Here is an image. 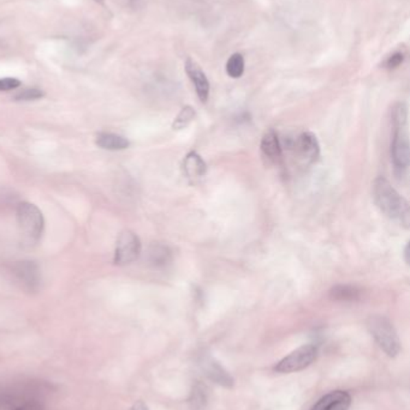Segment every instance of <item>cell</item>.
Instances as JSON below:
<instances>
[{
	"instance_id": "1",
	"label": "cell",
	"mask_w": 410,
	"mask_h": 410,
	"mask_svg": "<svg viewBox=\"0 0 410 410\" xmlns=\"http://www.w3.org/2000/svg\"><path fill=\"white\" fill-rule=\"evenodd\" d=\"M373 198L381 213L391 220H400L405 227L409 226V204L396 188L383 177L373 183Z\"/></svg>"
},
{
	"instance_id": "2",
	"label": "cell",
	"mask_w": 410,
	"mask_h": 410,
	"mask_svg": "<svg viewBox=\"0 0 410 410\" xmlns=\"http://www.w3.org/2000/svg\"><path fill=\"white\" fill-rule=\"evenodd\" d=\"M367 328L387 357H396L400 354V337L389 319L384 316H371L367 320Z\"/></svg>"
},
{
	"instance_id": "3",
	"label": "cell",
	"mask_w": 410,
	"mask_h": 410,
	"mask_svg": "<svg viewBox=\"0 0 410 410\" xmlns=\"http://www.w3.org/2000/svg\"><path fill=\"white\" fill-rule=\"evenodd\" d=\"M16 218L22 235L28 242H38L45 228L44 215L40 209L32 203L22 202L16 210Z\"/></svg>"
},
{
	"instance_id": "4",
	"label": "cell",
	"mask_w": 410,
	"mask_h": 410,
	"mask_svg": "<svg viewBox=\"0 0 410 410\" xmlns=\"http://www.w3.org/2000/svg\"><path fill=\"white\" fill-rule=\"evenodd\" d=\"M317 357V348L314 344H306L290 353L274 367L278 373H293L302 371L311 366Z\"/></svg>"
},
{
	"instance_id": "5",
	"label": "cell",
	"mask_w": 410,
	"mask_h": 410,
	"mask_svg": "<svg viewBox=\"0 0 410 410\" xmlns=\"http://www.w3.org/2000/svg\"><path fill=\"white\" fill-rule=\"evenodd\" d=\"M140 253H141L140 238L132 231H124L121 233L116 242L114 258H113L114 264L119 266H129L136 261L140 257Z\"/></svg>"
},
{
	"instance_id": "6",
	"label": "cell",
	"mask_w": 410,
	"mask_h": 410,
	"mask_svg": "<svg viewBox=\"0 0 410 410\" xmlns=\"http://www.w3.org/2000/svg\"><path fill=\"white\" fill-rule=\"evenodd\" d=\"M11 275L22 290L29 293L39 290L41 285V271L35 261H16L15 264L11 266Z\"/></svg>"
},
{
	"instance_id": "7",
	"label": "cell",
	"mask_w": 410,
	"mask_h": 410,
	"mask_svg": "<svg viewBox=\"0 0 410 410\" xmlns=\"http://www.w3.org/2000/svg\"><path fill=\"white\" fill-rule=\"evenodd\" d=\"M36 392H39V389L32 384L0 387V409H14L27 400H38L35 397Z\"/></svg>"
},
{
	"instance_id": "8",
	"label": "cell",
	"mask_w": 410,
	"mask_h": 410,
	"mask_svg": "<svg viewBox=\"0 0 410 410\" xmlns=\"http://www.w3.org/2000/svg\"><path fill=\"white\" fill-rule=\"evenodd\" d=\"M391 157H392V162L395 164L396 169L403 170L409 166V140L403 132V127L395 129L394 131V137L391 142Z\"/></svg>"
},
{
	"instance_id": "9",
	"label": "cell",
	"mask_w": 410,
	"mask_h": 410,
	"mask_svg": "<svg viewBox=\"0 0 410 410\" xmlns=\"http://www.w3.org/2000/svg\"><path fill=\"white\" fill-rule=\"evenodd\" d=\"M200 367L204 374L215 384L226 387V389L234 386V378L231 376L229 372L225 370L224 367L220 365L219 362L210 355L201 357Z\"/></svg>"
},
{
	"instance_id": "10",
	"label": "cell",
	"mask_w": 410,
	"mask_h": 410,
	"mask_svg": "<svg viewBox=\"0 0 410 410\" xmlns=\"http://www.w3.org/2000/svg\"><path fill=\"white\" fill-rule=\"evenodd\" d=\"M186 73L194 84L197 97L202 102L207 101V99L210 97V82L204 70L193 59L188 58L186 62Z\"/></svg>"
},
{
	"instance_id": "11",
	"label": "cell",
	"mask_w": 410,
	"mask_h": 410,
	"mask_svg": "<svg viewBox=\"0 0 410 410\" xmlns=\"http://www.w3.org/2000/svg\"><path fill=\"white\" fill-rule=\"evenodd\" d=\"M352 405V397L347 391H333L322 397L311 410H348Z\"/></svg>"
},
{
	"instance_id": "12",
	"label": "cell",
	"mask_w": 410,
	"mask_h": 410,
	"mask_svg": "<svg viewBox=\"0 0 410 410\" xmlns=\"http://www.w3.org/2000/svg\"><path fill=\"white\" fill-rule=\"evenodd\" d=\"M296 148H298V155L309 164L317 161L320 154V145L317 142V136L312 132L301 133L296 142Z\"/></svg>"
},
{
	"instance_id": "13",
	"label": "cell",
	"mask_w": 410,
	"mask_h": 410,
	"mask_svg": "<svg viewBox=\"0 0 410 410\" xmlns=\"http://www.w3.org/2000/svg\"><path fill=\"white\" fill-rule=\"evenodd\" d=\"M260 148H261L263 154L269 159L277 161L282 157V145L279 142L278 135L274 129H269L265 132L261 138Z\"/></svg>"
},
{
	"instance_id": "14",
	"label": "cell",
	"mask_w": 410,
	"mask_h": 410,
	"mask_svg": "<svg viewBox=\"0 0 410 410\" xmlns=\"http://www.w3.org/2000/svg\"><path fill=\"white\" fill-rule=\"evenodd\" d=\"M95 143L99 148L104 150H110V151H118V150H124L129 148L130 142L121 135H116L112 132H101L97 136Z\"/></svg>"
},
{
	"instance_id": "15",
	"label": "cell",
	"mask_w": 410,
	"mask_h": 410,
	"mask_svg": "<svg viewBox=\"0 0 410 410\" xmlns=\"http://www.w3.org/2000/svg\"><path fill=\"white\" fill-rule=\"evenodd\" d=\"M147 259L153 268H164L171 261V251L162 244H153L147 252Z\"/></svg>"
},
{
	"instance_id": "16",
	"label": "cell",
	"mask_w": 410,
	"mask_h": 410,
	"mask_svg": "<svg viewBox=\"0 0 410 410\" xmlns=\"http://www.w3.org/2000/svg\"><path fill=\"white\" fill-rule=\"evenodd\" d=\"M183 168L189 178H201L205 175L207 166L200 155L191 151L183 161Z\"/></svg>"
},
{
	"instance_id": "17",
	"label": "cell",
	"mask_w": 410,
	"mask_h": 410,
	"mask_svg": "<svg viewBox=\"0 0 410 410\" xmlns=\"http://www.w3.org/2000/svg\"><path fill=\"white\" fill-rule=\"evenodd\" d=\"M360 295H361V290L355 285H337L330 290V298L335 301L352 303L360 299Z\"/></svg>"
},
{
	"instance_id": "18",
	"label": "cell",
	"mask_w": 410,
	"mask_h": 410,
	"mask_svg": "<svg viewBox=\"0 0 410 410\" xmlns=\"http://www.w3.org/2000/svg\"><path fill=\"white\" fill-rule=\"evenodd\" d=\"M228 76L231 78L242 77L244 73V58L241 53H234L230 57L225 66Z\"/></svg>"
},
{
	"instance_id": "19",
	"label": "cell",
	"mask_w": 410,
	"mask_h": 410,
	"mask_svg": "<svg viewBox=\"0 0 410 410\" xmlns=\"http://www.w3.org/2000/svg\"><path fill=\"white\" fill-rule=\"evenodd\" d=\"M205 386L195 384L191 391V405L194 410H205L207 405V394Z\"/></svg>"
},
{
	"instance_id": "20",
	"label": "cell",
	"mask_w": 410,
	"mask_h": 410,
	"mask_svg": "<svg viewBox=\"0 0 410 410\" xmlns=\"http://www.w3.org/2000/svg\"><path fill=\"white\" fill-rule=\"evenodd\" d=\"M195 110L193 107H183L181 112L178 113V116H176V119L173 121V124H172L173 130H183V129H186V126L189 125L193 119L195 118Z\"/></svg>"
},
{
	"instance_id": "21",
	"label": "cell",
	"mask_w": 410,
	"mask_h": 410,
	"mask_svg": "<svg viewBox=\"0 0 410 410\" xmlns=\"http://www.w3.org/2000/svg\"><path fill=\"white\" fill-rule=\"evenodd\" d=\"M391 118H392V124L395 129H402L407 124L408 119V111L405 103H396L395 106L392 107L391 112Z\"/></svg>"
},
{
	"instance_id": "22",
	"label": "cell",
	"mask_w": 410,
	"mask_h": 410,
	"mask_svg": "<svg viewBox=\"0 0 410 410\" xmlns=\"http://www.w3.org/2000/svg\"><path fill=\"white\" fill-rule=\"evenodd\" d=\"M44 92L33 88V89H25L19 94H16L15 100L16 101H34V100H39L41 97H44Z\"/></svg>"
},
{
	"instance_id": "23",
	"label": "cell",
	"mask_w": 410,
	"mask_h": 410,
	"mask_svg": "<svg viewBox=\"0 0 410 410\" xmlns=\"http://www.w3.org/2000/svg\"><path fill=\"white\" fill-rule=\"evenodd\" d=\"M21 81L17 78H0V92H10L20 87Z\"/></svg>"
},
{
	"instance_id": "24",
	"label": "cell",
	"mask_w": 410,
	"mask_h": 410,
	"mask_svg": "<svg viewBox=\"0 0 410 410\" xmlns=\"http://www.w3.org/2000/svg\"><path fill=\"white\" fill-rule=\"evenodd\" d=\"M405 60V54L402 52H395V53L391 54L389 58L385 60V68L389 70H394V68H398L400 64L403 63Z\"/></svg>"
},
{
	"instance_id": "25",
	"label": "cell",
	"mask_w": 410,
	"mask_h": 410,
	"mask_svg": "<svg viewBox=\"0 0 410 410\" xmlns=\"http://www.w3.org/2000/svg\"><path fill=\"white\" fill-rule=\"evenodd\" d=\"M11 410H45V407L39 400H29Z\"/></svg>"
},
{
	"instance_id": "26",
	"label": "cell",
	"mask_w": 410,
	"mask_h": 410,
	"mask_svg": "<svg viewBox=\"0 0 410 410\" xmlns=\"http://www.w3.org/2000/svg\"><path fill=\"white\" fill-rule=\"evenodd\" d=\"M128 410H149V408L143 400H136Z\"/></svg>"
},
{
	"instance_id": "27",
	"label": "cell",
	"mask_w": 410,
	"mask_h": 410,
	"mask_svg": "<svg viewBox=\"0 0 410 410\" xmlns=\"http://www.w3.org/2000/svg\"><path fill=\"white\" fill-rule=\"evenodd\" d=\"M405 263L407 264H409L410 263V245L409 244H407V246L405 248Z\"/></svg>"
},
{
	"instance_id": "28",
	"label": "cell",
	"mask_w": 410,
	"mask_h": 410,
	"mask_svg": "<svg viewBox=\"0 0 410 410\" xmlns=\"http://www.w3.org/2000/svg\"><path fill=\"white\" fill-rule=\"evenodd\" d=\"M95 1H97V3H100V4H103L104 3V0H95Z\"/></svg>"
}]
</instances>
